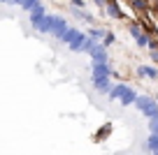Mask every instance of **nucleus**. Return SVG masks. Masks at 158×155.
Segmentation results:
<instances>
[{
    "mask_svg": "<svg viewBox=\"0 0 158 155\" xmlns=\"http://www.w3.org/2000/svg\"><path fill=\"white\" fill-rule=\"evenodd\" d=\"M135 107H137V111H142L147 118L158 116V100H153V97H149V95H137Z\"/></svg>",
    "mask_w": 158,
    "mask_h": 155,
    "instance_id": "1",
    "label": "nucleus"
},
{
    "mask_svg": "<svg viewBox=\"0 0 158 155\" xmlns=\"http://www.w3.org/2000/svg\"><path fill=\"white\" fill-rule=\"evenodd\" d=\"M128 33L133 35V39H135V44H137V46H142V49L149 46V39H151V37H149V33L137 23V21H133V23L128 26Z\"/></svg>",
    "mask_w": 158,
    "mask_h": 155,
    "instance_id": "2",
    "label": "nucleus"
},
{
    "mask_svg": "<svg viewBox=\"0 0 158 155\" xmlns=\"http://www.w3.org/2000/svg\"><path fill=\"white\" fill-rule=\"evenodd\" d=\"M49 19H51V35H54L56 39H60V35L70 28L68 19H63V16H58V14H49Z\"/></svg>",
    "mask_w": 158,
    "mask_h": 155,
    "instance_id": "3",
    "label": "nucleus"
},
{
    "mask_svg": "<svg viewBox=\"0 0 158 155\" xmlns=\"http://www.w3.org/2000/svg\"><path fill=\"white\" fill-rule=\"evenodd\" d=\"M91 60H93V63H109V56H107V46H105L102 42H98L93 46V51H91Z\"/></svg>",
    "mask_w": 158,
    "mask_h": 155,
    "instance_id": "4",
    "label": "nucleus"
},
{
    "mask_svg": "<svg viewBox=\"0 0 158 155\" xmlns=\"http://www.w3.org/2000/svg\"><path fill=\"white\" fill-rule=\"evenodd\" d=\"M91 83H93V88L98 93H109L112 90V77H91Z\"/></svg>",
    "mask_w": 158,
    "mask_h": 155,
    "instance_id": "5",
    "label": "nucleus"
},
{
    "mask_svg": "<svg viewBox=\"0 0 158 155\" xmlns=\"http://www.w3.org/2000/svg\"><path fill=\"white\" fill-rule=\"evenodd\" d=\"M86 39H89V35L79 30V35L68 44V49H70V51H74V54H84V44H86Z\"/></svg>",
    "mask_w": 158,
    "mask_h": 155,
    "instance_id": "6",
    "label": "nucleus"
},
{
    "mask_svg": "<svg viewBox=\"0 0 158 155\" xmlns=\"http://www.w3.org/2000/svg\"><path fill=\"white\" fill-rule=\"evenodd\" d=\"M91 77H112V67H109V63H93L91 65Z\"/></svg>",
    "mask_w": 158,
    "mask_h": 155,
    "instance_id": "7",
    "label": "nucleus"
},
{
    "mask_svg": "<svg viewBox=\"0 0 158 155\" xmlns=\"http://www.w3.org/2000/svg\"><path fill=\"white\" fill-rule=\"evenodd\" d=\"M128 90H130V86H128V83H114V86H112V90L107 93V97H109V100H121V97H123Z\"/></svg>",
    "mask_w": 158,
    "mask_h": 155,
    "instance_id": "8",
    "label": "nucleus"
},
{
    "mask_svg": "<svg viewBox=\"0 0 158 155\" xmlns=\"http://www.w3.org/2000/svg\"><path fill=\"white\" fill-rule=\"evenodd\" d=\"M137 77L156 81V79H158V70H156V67H151V65H139V67H137Z\"/></svg>",
    "mask_w": 158,
    "mask_h": 155,
    "instance_id": "9",
    "label": "nucleus"
},
{
    "mask_svg": "<svg viewBox=\"0 0 158 155\" xmlns=\"http://www.w3.org/2000/svg\"><path fill=\"white\" fill-rule=\"evenodd\" d=\"M105 10H107L109 19H116V21H118V19H123V12H121V7H118V2H116V0H109Z\"/></svg>",
    "mask_w": 158,
    "mask_h": 155,
    "instance_id": "10",
    "label": "nucleus"
},
{
    "mask_svg": "<svg viewBox=\"0 0 158 155\" xmlns=\"http://www.w3.org/2000/svg\"><path fill=\"white\" fill-rule=\"evenodd\" d=\"M10 5H16V7H21L23 12H30L35 5H40V0H10Z\"/></svg>",
    "mask_w": 158,
    "mask_h": 155,
    "instance_id": "11",
    "label": "nucleus"
},
{
    "mask_svg": "<svg viewBox=\"0 0 158 155\" xmlns=\"http://www.w3.org/2000/svg\"><path fill=\"white\" fill-rule=\"evenodd\" d=\"M86 35H89V37H93L95 42H102V39H105V35H107V30H102V28H95V26H91V28H89V33H86Z\"/></svg>",
    "mask_w": 158,
    "mask_h": 155,
    "instance_id": "12",
    "label": "nucleus"
},
{
    "mask_svg": "<svg viewBox=\"0 0 158 155\" xmlns=\"http://www.w3.org/2000/svg\"><path fill=\"white\" fill-rule=\"evenodd\" d=\"M77 35H79V30H77V28H68L63 35H60V39H58V42H63V44H70L74 37H77Z\"/></svg>",
    "mask_w": 158,
    "mask_h": 155,
    "instance_id": "13",
    "label": "nucleus"
},
{
    "mask_svg": "<svg viewBox=\"0 0 158 155\" xmlns=\"http://www.w3.org/2000/svg\"><path fill=\"white\" fill-rule=\"evenodd\" d=\"M135 100H137V93H135L133 88H130V90L126 93V95L121 97V100H118V102H121V104H123V107H130V104H135Z\"/></svg>",
    "mask_w": 158,
    "mask_h": 155,
    "instance_id": "14",
    "label": "nucleus"
},
{
    "mask_svg": "<svg viewBox=\"0 0 158 155\" xmlns=\"http://www.w3.org/2000/svg\"><path fill=\"white\" fill-rule=\"evenodd\" d=\"M147 150L149 153H158V134H149V139H147Z\"/></svg>",
    "mask_w": 158,
    "mask_h": 155,
    "instance_id": "15",
    "label": "nucleus"
},
{
    "mask_svg": "<svg viewBox=\"0 0 158 155\" xmlns=\"http://www.w3.org/2000/svg\"><path fill=\"white\" fill-rule=\"evenodd\" d=\"M130 7H133L135 12H147L149 2H147V0H130Z\"/></svg>",
    "mask_w": 158,
    "mask_h": 155,
    "instance_id": "16",
    "label": "nucleus"
},
{
    "mask_svg": "<svg viewBox=\"0 0 158 155\" xmlns=\"http://www.w3.org/2000/svg\"><path fill=\"white\" fill-rule=\"evenodd\" d=\"M114 42H116V35H114V33H109V30H107V35H105L102 44H105V46H112Z\"/></svg>",
    "mask_w": 158,
    "mask_h": 155,
    "instance_id": "17",
    "label": "nucleus"
},
{
    "mask_svg": "<svg viewBox=\"0 0 158 155\" xmlns=\"http://www.w3.org/2000/svg\"><path fill=\"white\" fill-rule=\"evenodd\" d=\"M95 44H98V42H95L93 37H89V39H86V44H84V54H91V51H93V46H95Z\"/></svg>",
    "mask_w": 158,
    "mask_h": 155,
    "instance_id": "18",
    "label": "nucleus"
},
{
    "mask_svg": "<svg viewBox=\"0 0 158 155\" xmlns=\"http://www.w3.org/2000/svg\"><path fill=\"white\" fill-rule=\"evenodd\" d=\"M149 130L153 132V134H158V116H153V118H149Z\"/></svg>",
    "mask_w": 158,
    "mask_h": 155,
    "instance_id": "19",
    "label": "nucleus"
},
{
    "mask_svg": "<svg viewBox=\"0 0 158 155\" xmlns=\"http://www.w3.org/2000/svg\"><path fill=\"white\" fill-rule=\"evenodd\" d=\"M70 2H72V7H81V10H84V5H86L84 0H70Z\"/></svg>",
    "mask_w": 158,
    "mask_h": 155,
    "instance_id": "20",
    "label": "nucleus"
},
{
    "mask_svg": "<svg viewBox=\"0 0 158 155\" xmlns=\"http://www.w3.org/2000/svg\"><path fill=\"white\" fill-rule=\"evenodd\" d=\"M93 2L100 7V10H102V7H107V2H109V0H93Z\"/></svg>",
    "mask_w": 158,
    "mask_h": 155,
    "instance_id": "21",
    "label": "nucleus"
},
{
    "mask_svg": "<svg viewBox=\"0 0 158 155\" xmlns=\"http://www.w3.org/2000/svg\"><path fill=\"white\" fill-rule=\"evenodd\" d=\"M2 2H5V5H10V0H2Z\"/></svg>",
    "mask_w": 158,
    "mask_h": 155,
    "instance_id": "22",
    "label": "nucleus"
},
{
    "mask_svg": "<svg viewBox=\"0 0 158 155\" xmlns=\"http://www.w3.org/2000/svg\"><path fill=\"white\" fill-rule=\"evenodd\" d=\"M156 10H158V0H156Z\"/></svg>",
    "mask_w": 158,
    "mask_h": 155,
    "instance_id": "23",
    "label": "nucleus"
},
{
    "mask_svg": "<svg viewBox=\"0 0 158 155\" xmlns=\"http://www.w3.org/2000/svg\"><path fill=\"white\" fill-rule=\"evenodd\" d=\"M151 155H158V153H151Z\"/></svg>",
    "mask_w": 158,
    "mask_h": 155,
    "instance_id": "24",
    "label": "nucleus"
}]
</instances>
